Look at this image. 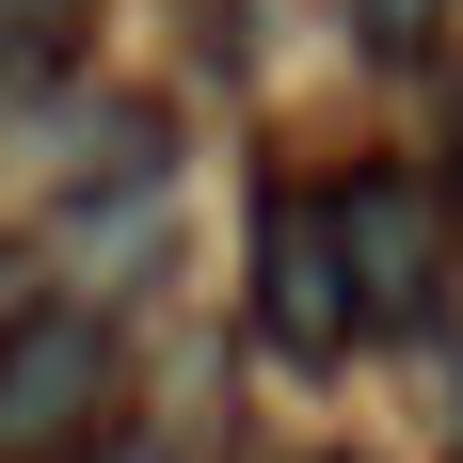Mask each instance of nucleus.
<instances>
[{
	"instance_id": "obj_1",
	"label": "nucleus",
	"mask_w": 463,
	"mask_h": 463,
	"mask_svg": "<svg viewBox=\"0 0 463 463\" xmlns=\"http://www.w3.org/2000/svg\"><path fill=\"white\" fill-rule=\"evenodd\" d=\"M112 320L96 304H33V320H0V463H96L112 448Z\"/></svg>"
},
{
	"instance_id": "obj_2",
	"label": "nucleus",
	"mask_w": 463,
	"mask_h": 463,
	"mask_svg": "<svg viewBox=\"0 0 463 463\" xmlns=\"http://www.w3.org/2000/svg\"><path fill=\"white\" fill-rule=\"evenodd\" d=\"M256 335L288 368H335L368 304H352V256H335V192H256Z\"/></svg>"
},
{
	"instance_id": "obj_3",
	"label": "nucleus",
	"mask_w": 463,
	"mask_h": 463,
	"mask_svg": "<svg viewBox=\"0 0 463 463\" xmlns=\"http://www.w3.org/2000/svg\"><path fill=\"white\" fill-rule=\"evenodd\" d=\"M335 256H352V304H368V335L431 320V272H448V224H431L416 160H368V176H335Z\"/></svg>"
},
{
	"instance_id": "obj_4",
	"label": "nucleus",
	"mask_w": 463,
	"mask_h": 463,
	"mask_svg": "<svg viewBox=\"0 0 463 463\" xmlns=\"http://www.w3.org/2000/svg\"><path fill=\"white\" fill-rule=\"evenodd\" d=\"M352 16H368V48H416L431 33V0H352Z\"/></svg>"
}]
</instances>
